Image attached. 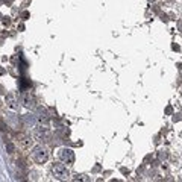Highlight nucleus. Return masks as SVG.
Listing matches in <instances>:
<instances>
[{
	"instance_id": "nucleus-11",
	"label": "nucleus",
	"mask_w": 182,
	"mask_h": 182,
	"mask_svg": "<svg viewBox=\"0 0 182 182\" xmlns=\"http://www.w3.org/2000/svg\"><path fill=\"white\" fill-rule=\"evenodd\" d=\"M29 17V12H23V18H28Z\"/></svg>"
},
{
	"instance_id": "nucleus-3",
	"label": "nucleus",
	"mask_w": 182,
	"mask_h": 182,
	"mask_svg": "<svg viewBox=\"0 0 182 182\" xmlns=\"http://www.w3.org/2000/svg\"><path fill=\"white\" fill-rule=\"evenodd\" d=\"M52 175L55 176V179H59V181H65V179H68V176H70V173H68V170L64 164H53L52 165Z\"/></svg>"
},
{
	"instance_id": "nucleus-7",
	"label": "nucleus",
	"mask_w": 182,
	"mask_h": 182,
	"mask_svg": "<svg viewBox=\"0 0 182 182\" xmlns=\"http://www.w3.org/2000/svg\"><path fill=\"white\" fill-rule=\"evenodd\" d=\"M32 141H34V140H30V138H21V140H20V146L23 149H30Z\"/></svg>"
},
{
	"instance_id": "nucleus-5",
	"label": "nucleus",
	"mask_w": 182,
	"mask_h": 182,
	"mask_svg": "<svg viewBox=\"0 0 182 182\" xmlns=\"http://www.w3.org/2000/svg\"><path fill=\"white\" fill-rule=\"evenodd\" d=\"M23 105L26 108H34L35 106V97L30 93H24L23 94Z\"/></svg>"
},
{
	"instance_id": "nucleus-8",
	"label": "nucleus",
	"mask_w": 182,
	"mask_h": 182,
	"mask_svg": "<svg viewBox=\"0 0 182 182\" xmlns=\"http://www.w3.org/2000/svg\"><path fill=\"white\" fill-rule=\"evenodd\" d=\"M6 150H8V153H14V152H15V146H14L11 141L6 143Z\"/></svg>"
},
{
	"instance_id": "nucleus-9",
	"label": "nucleus",
	"mask_w": 182,
	"mask_h": 182,
	"mask_svg": "<svg viewBox=\"0 0 182 182\" xmlns=\"http://www.w3.org/2000/svg\"><path fill=\"white\" fill-rule=\"evenodd\" d=\"M9 23H11V20H9L8 17H5V18H3V24H5V26H8Z\"/></svg>"
},
{
	"instance_id": "nucleus-1",
	"label": "nucleus",
	"mask_w": 182,
	"mask_h": 182,
	"mask_svg": "<svg viewBox=\"0 0 182 182\" xmlns=\"http://www.w3.org/2000/svg\"><path fill=\"white\" fill-rule=\"evenodd\" d=\"M32 159L36 162V164H44L49 161V152L46 150V149H42L41 146H36L34 147V150H32Z\"/></svg>"
},
{
	"instance_id": "nucleus-6",
	"label": "nucleus",
	"mask_w": 182,
	"mask_h": 182,
	"mask_svg": "<svg viewBox=\"0 0 182 182\" xmlns=\"http://www.w3.org/2000/svg\"><path fill=\"white\" fill-rule=\"evenodd\" d=\"M6 105L9 106L11 109H17V100H15L14 94H8L6 96Z\"/></svg>"
},
{
	"instance_id": "nucleus-12",
	"label": "nucleus",
	"mask_w": 182,
	"mask_h": 182,
	"mask_svg": "<svg viewBox=\"0 0 182 182\" xmlns=\"http://www.w3.org/2000/svg\"><path fill=\"white\" fill-rule=\"evenodd\" d=\"M0 2H2V0H0Z\"/></svg>"
},
{
	"instance_id": "nucleus-4",
	"label": "nucleus",
	"mask_w": 182,
	"mask_h": 182,
	"mask_svg": "<svg viewBox=\"0 0 182 182\" xmlns=\"http://www.w3.org/2000/svg\"><path fill=\"white\" fill-rule=\"evenodd\" d=\"M59 158H61L62 162H65L68 165L74 162V153H73V150H70V149H61L59 150Z\"/></svg>"
},
{
	"instance_id": "nucleus-2",
	"label": "nucleus",
	"mask_w": 182,
	"mask_h": 182,
	"mask_svg": "<svg viewBox=\"0 0 182 182\" xmlns=\"http://www.w3.org/2000/svg\"><path fill=\"white\" fill-rule=\"evenodd\" d=\"M34 140L41 141V143H49L52 140V132L47 129V127L40 126L34 131Z\"/></svg>"
},
{
	"instance_id": "nucleus-10",
	"label": "nucleus",
	"mask_w": 182,
	"mask_h": 182,
	"mask_svg": "<svg viewBox=\"0 0 182 182\" xmlns=\"http://www.w3.org/2000/svg\"><path fill=\"white\" fill-rule=\"evenodd\" d=\"M6 127H5V123L3 121H0V131H5Z\"/></svg>"
}]
</instances>
